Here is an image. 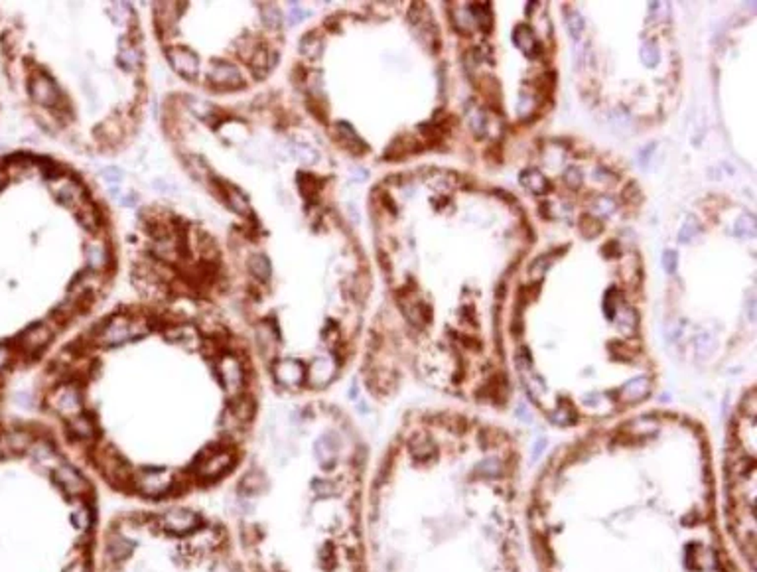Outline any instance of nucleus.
<instances>
[{"label":"nucleus","mask_w":757,"mask_h":572,"mask_svg":"<svg viewBox=\"0 0 757 572\" xmlns=\"http://www.w3.org/2000/svg\"><path fill=\"white\" fill-rule=\"evenodd\" d=\"M535 572H745L720 513L712 446L651 413L552 452L525 492Z\"/></svg>","instance_id":"nucleus-1"},{"label":"nucleus","mask_w":757,"mask_h":572,"mask_svg":"<svg viewBox=\"0 0 757 572\" xmlns=\"http://www.w3.org/2000/svg\"><path fill=\"white\" fill-rule=\"evenodd\" d=\"M371 572H526L523 456L454 411L411 416L371 468Z\"/></svg>","instance_id":"nucleus-2"},{"label":"nucleus","mask_w":757,"mask_h":572,"mask_svg":"<svg viewBox=\"0 0 757 572\" xmlns=\"http://www.w3.org/2000/svg\"><path fill=\"white\" fill-rule=\"evenodd\" d=\"M369 448L330 404L270 416L225 490L247 572H371Z\"/></svg>","instance_id":"nucleus-3"},{"label":"nucleus","mask_w":757,"mask_h":572,"mask_svg":"<svg viewBox=\"0 0 757 572\" xmlns=\"http://www.w3.org/2000/svg\"><path fill=\"white\" fill-rule=\"evenodd\" d=\"M101 488L50 430L0 427V572H93Z\"/></svg>","instance_id":"nucleus-4"},{"label":"nucleus","mask_w":757,"mask_h":572,"mask_svg":"<svg viewBox=\"0 0 757 572\" xmlns=\"http://www.w3.org/2000/svg\"><path fill=\"white\" fill-rule=\"evenodd\" d=\"M93 572H247L221 515L190 503L129 506L105 517Z\"/></svg>","instance_id":"nucleus-5"},{"label":"nucleus","mask_w":757,"mask_h":572,"mask_svg":"<svg viewBox=\"0 0 757 572\" xmlns=\"http://www.w3.org/2000/svg\"><path fill=\"white\" fill-rule=\"evenodd\" d=\"M720 513L731 546L745 572H754L756 562V406L754 393L745 397L733 415L722 456L716 468Z\"/></svg>","instance_id":"nucleus-6"},{"label":"nucleus","mask_w":757,"mask_h":572,"mask_svg":"<svg viewBox=\"0 0 757 572\" xmlns=\"http://www.w3.org/2000/svg\"><path fill=\"white\" fill-rule=\"evenodd\" d=\"M148 332L150 330L141 322H132L125 316H116L111 320H105L103 324L93 332L91 346L101 348V350H115L121 346H127L130 341L144 339L148 336Z\"/></svg>","instance_id":"nucleus-7"},{"label":"nucleus","mask_w":757,"mask_h":572,"mask_svg":"<svg viewBox=\"0 0 757 572\" xmlns=\"http://www.w3.org/2000/svg\"><path fill=\"white\" fill-rule=\"evenodd\" d=\"M30 97L38 105L44 107H55L62 99V93L57 89V85L53 83V79L46 73H34L30 79Z\"/></svg>","instance_id":"nucleus-8"},{"label":"nucleus","mask_w":757,"mask_h":572,"mask_svg":"<svg viewBox=\"0 0 757 572\" xmlns=\"http://www.w3.org/2000/svg\"><path fill=\"white\" fill-rule=\"evenodd\" d=\"M53 339L52 328L44 322L30 325L26 332L20 336V346L26 351L28 355H38L39 351H44Z\"/></svg>","instance_id":"nucleus-9"},{"label":"nucleus","mask_w":757,"mask_h":572,"mask_svg":"<svg viewBox=\"0 0 757 572\" xmlns=\"http://www.w3.org/2000/svg\"><path fill=\"white\" fill-rule=\"evenodd\" d=\"M168 62L181 78L193 79L199 73V57L188 48H172L168 52Z\"/></svg>","instance_id":"nucleus-10"},{"label":"nucleus","mask_w":757,"mask_h":572,"mask_svg":"<svg viewBox=\"0 0 757 572\" xmlns=\"http://www.w3.org/2000/svg\"><path fill=\"white\" fill-rule=\"evenodd\" d=\"M209 81L217 87H225V89H233L237 85L243 83V78H241V71L237 69V65L229 64V62H215L209 67V73H207Z\"/></svg>","instance_id":"nucleus-11"},{"label":"nucleus","mask_w":757,"mask_h":572,"mask_svg":"<svg viewBox=\"0 0 757 572\" xmlns=\"http://www.w3.org/2000/svg\"><path fill=\"white\" fill-rule=\"evenodd\" d=\"M53 195L57 197V202L69 209H79L83 206V190L81 186L71 180H62L53 188Z\"/></svg>","instance_id":"nucleus-12"},{"label":"nucleus","mask_w":757,"mask_h":572,"mask_svg":"<svg viewBox=\"0 0 757 572\" xmlns=\"http://www.w3.org/2000/svg\"><path fill=\"white\" fill-rule=\"evenodd\" d=\"M221 188H223V202L227 204V208L239 213V215H249L251 213V204H249V197L231 184L221 182Z\"/></svg>","instance_id":"nucleus-13"},{"label":"nucleus","mask_w":757,"mask_h":572,"mask_svg":"<svg viewBox=\"0 0 757 572\" xmlns=\"http://www.w3.org/2000/svg\"><path fill=\"white\" fill-rule=\"evenodd\" d=\"M85 260L91 271H103L109 262V253L101 241H89L85 245Z\"/></svg>","instance_id":"nucleus-14"},{"label":"nucleus","mask_w":757,"mask_h":572,"mask_svg":"<svg viewBox=\"0 0 757 572\" xmlns=\"http://www.w3.org/2000/svg\"><path fill=\"white\" fill-rule=\"evenodd\" d=\"M276 65V53L270 50H258L251 57V69L257 78H267Z\"/></svg>","instance_id":"nucleus-15"},{"label":"nucleus","mask_w":757,"mask_h":572,"mask_svg":"<svg viewBox=\"0 0 757 572\" xmlns=\"http://www.w3.org/2000/svg\"><path fill=\"white\" fill-rule=\"evenodd\" d=\"M116 62H118V65H121L123 69H127V71H136V69H139V65H141L142 57H141V53L136 52L132 46L127 44V48H125V46L121 44V50H118V55H116Z\"/></svg>","instance_id":"nucleus-16"},{"label":"nucleus","mask_w":757,"mask_h":572,"mask_svg":"<svg viewBox=\"0 0 757 572\" xmlns=\"http://www.w3.org/2000/svg\"><path fill=\"white\" fill-rule=\"evenodd\" d=\"M249 269L251 273L257 276L258 280L267 283L270 278V273H272V267H270V260L265 257V255H253L249 259Z\"/></svg>","instance_id":"nucleus-17"},{"label":"nucleus","mask_w":757,"mask_h":572,"mask_svg":"<svg viewBox=\"0 0 757 572\" xmlns=\"http://www.w3.org/2000/svg\"><path fill=\"white\" fill-rule=\"evenodd\" d=\"M188 107H190V111H192L195 117L204 118V120H211L213 115H215V107L204 101V99H197V97H190L188 99Z\"/></svg>","instance_id":"nucleus-18"},{"label":"nucleus","mask_w":757,"mask_h":572,"mask_svg":"<svg viewBox=\"0 0 757 572\" xmlns=\"http://www.w3.org/2000/svg\"><path fill=\"white\" fill-rule=\"evenodd\" d=\"M260 18L269 28H278L283 24V14L274 4H262L260 6Z\"/></svg>","instance_id":"nucleus-19"},{"label":"nucleus","mask_w":757,"mask_h":572,"mask_svg":"<svg viewBox=\"0 0 757 572\" xmlns=\"http://www.w3.org/2000/svg\"><path fill=\"white\" fill-rule=\"evenodd\" d=\"M300 52L306 57H318L321 52V39L316 36H306L300 42Z\"/></svg>","instance_id":"nucleus-20"},{"label":"nucleus","mask_w":757,"mask_h":572,"mask_svg":"<svg viewBox=\"0 0 757 572\" xmlns=\"http://www.w3.org/2000/svg\"><path fill=\"white\" fill-rule=\"evenodd\" d=\"M79 223L85 225V229H95L97 227V215H95V209L89 208V206H81L79 208Z\"/></svg>","instance_id":"nucleus-21"},{"label":"nucleus","mask_w":757,"mask_h":572,"mask_svg":"<svg viewBox=\"0 0 757 572\" xmlns=\"http://www.w3.org/2000/svg\"><path fill=\"white\" fill-rule=\"evenodd\" d=\"M290 152H292L300 162H304V164H312V160L316 158V154L310 150L308 146H304V144H294V146H290Z\"/></svg>","instance_id":"nucleus-22"},{"label":"nucleus","mask_w":757,"mask_h":572,"mask_svg":"<svg viewBox=\"0 0 757 572\" xmlns=\"http://www.w3.org/2000/svg\"><path fill=\"white\" fill-rule=\"evenodd\" d=\"M111 18H115L116 24H125V20L129 18V6H125V2H116L109 8Z\"/></svg>","instance_id":"nucleus-23"},{"label":"nucleus","mask_w":757,"mask_h":572,"mask_svg":"<svg viewBox=\"0 0 757 572\" xmlns=\"http://www.w3.org/2000/svg\"><path fill=\"white\" fill-rule=\"evenodd\" d=\"M101 176H103L105 182L111 184V186H118L121 180H123V172H121L118 168H115V166H109V168L101 170Z\"/></svg>","instance_id":"nucleus-24"},{"label":"nucleus","mask_w":757,"mask_h":572,"mask_svg":"<svg viewBox=\"0 0 757 572\" xmlns=\"http://www.w3.org/2000/svg\"><path fill=\"white\" fill-rule=\"evenodd\" d=\"M188 162H190V168H192V172L197 176V178H206L207 164L204 162V158L192 157V158H188Z\"/></svg>","instance_id":"nucleus-25"},{"label":"nucleus","mask_w":757,"mask_h":572,"mask_svg":"<svg viewBox=\"0 0 757 572\" xmlns=\"http://www.w3.org/2000/svg\"><path fill=\"white\" fill-rule=\"evenodd\" d=\"M10 357H12V353H10V350H8V346H6V343H0V371H4V369L8 367V364H10Z\"/></svg>","instance_id":"nucleus-26"},{"label":"nucleus","mask_w":757,"mask_h":572,"mask_svg":"<svg viewBox=\"0 0 757 572\" xmlns=\"http://www.w3.org/2000/svg\"><path fill=\"white\" fill-rule=\"evenodd\" d=\"M302 16H304V10H302V8H300L298 4H294V2H292V4H290V22L294 24V22H298V20L302 18Z\"/></svg>","instance_id":"nucleus-27"},{"label":"nucleus","mask_w":757,"mask_h":572,"mask_svg":"<svg viewBox=\"0 0 757 572\" xmlns=\"http://www.w3.org/2000/svg\"><path fill=\"white\" fill-rule=\"evenodd\" d=\"M4 184H6V176H4V174L0 172V190L4 188Z\"/></svg>","instance_id":"nucleus-28"}]
</instances>
